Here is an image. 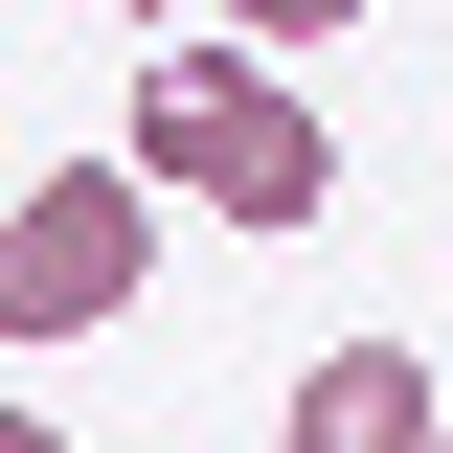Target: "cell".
Wrapping results in <instances>:
<instances>
[{"label": "cell", "mask_w": 453, "mask_h": 453, "mask_svg": "<svg viewBox=\"0 0 453 453\" xmlns=\"http://www.w3.org/2000/svg\"><path fill=\"white\" fill-rule=\"evenodd\" d=\"M113 159H136V181H181V204H226L250 250H295V226L340 204V136H318V91H295L273 46H204V23L136 68V136H113Z\"/></svg>", "instance_id": "6da1fadb"}, {"label": "cell", "mask_w": 453, "mask_h": 453, "mask_svg": "<svg viewBox=\"0 0 453 453\" xmlns=\"http://www.w3.org/2000/svg\"><path fill=\"white\" fill-rule=\"evenodd\" d=\"M159 273V181L136 159H68V181H0V340L46 363V340H113Z\"/></svg>", "instance_id": "7a4b0ae2"}, {"label": "cell", "mask_w": 453, "mask_h": 453, "mask_svg": "<svg viewBox=\"0 0 453 453\" xmlns=\"http://www.w3.org/2000/svg\"><path fill=\"white\" fill-rule=\"evenodd\" d=\"M431 431H453V386L408 363V340H318V363H295V431H273V453H431Z\"/></svg>", "instance_id": "3957f363"}, {"label": "cell", "mask_w": 453, "mask_h": 453, "mask_svg": "<svg viewBox=\"0 0 453 453\" xmlns=\"http://www.w3.org/2000/svg\"><path fill=\"white\" fill-rule=\"evenodd\" d=\"M340 23H363V0H226V46H273V68H295V46H340Z\"/></svg>", "instance_id": "277c9868"}, {"label": "cell", "mask_w": 453, "mask_h": 453, "mask_svg": "<svg viewBox=\"0 0 453 453\" xmlns=\"http://www.w3.org/2000/svg\"><path fill=\"white\" fill-rule=\"evenodd\" d=\"M113 23H159V46H181V23H204V0H113Z\"/></svg>", "instance_id": "5b68a950"}, {"label": "cell", "mask_w": 453, "mask_h": 453, "mask_svg": "<svg viewBox=\"0 0 453 453\" xmlns=\"http://www.w3.org/2000/svg\"><path fill=\"white\" fill-rule=\"evenodd\" d=\"M0 453H68V431H46V408H0Z\"/></svg>", "instance_id": "8992f818"}, {"label": "cell", "mask_w": 453, "mask_h": 453, "mask_svg": "<svg viewBox=\"0 0 453 453\" xmlns=\"http://www.w3.org/2000/svg\"><path fill=\"white\" fill-rule=\"evenodd\" d=\"M431 453H453V431H431Z\"/></svg>", "instance_id": "52a82bcc"}]
</instances>
